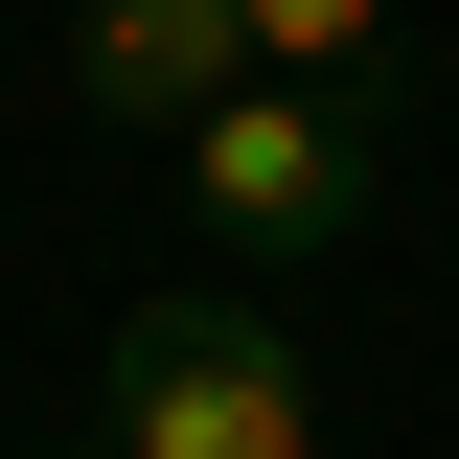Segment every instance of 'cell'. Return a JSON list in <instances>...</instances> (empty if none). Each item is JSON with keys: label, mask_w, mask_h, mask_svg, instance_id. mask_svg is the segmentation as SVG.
<instances>
[{"label": "cell", "mask_w": 459, "mask_h": 459, "mask_svg": "<svg viewBox=\"0 0 459 459\" xmlns=\"http://www.w3.org/2000/svg\"><path fill=\"white\" fill-rule=\"evenodd\" d=\"M115 459H322V368L276 299H138L115 322Z\"/></svg>", "instance_id": "obj_1"}, {"label": "cell", "mask_w": 459, "mask_h": 459, "mask_svg": "<svg viewBox=\"0 0 459 459\" xmlns=\"http://www.w3.org/2000/svg\"><path fill=\"white\" fill-rule=\"evenodd\" d=\"M184 207H207L230 253H344V230H368V92H230L207 138H184Z\"/></svg>", "instance_id": "obj_2"}, {"label": "cell", "mask_w": 459, "mask_h": 459, "mask_svg": "<svg viewBox=\"0 0 459 459\" xmlns=\"http://www.w3.org/2000/svg\"><path fill=\"white\" fill-rule=\"evenodd\" d=\"M69 92H92L115 138H138V115L207 138V115L253 92V0H92V23H69Z\"/></svg>", "instance_id": "obj_3"}, {"label": "cell", "mask_w": 459, "mask_h": 459, "mask_svg": "<svg viewBox=\"0 0 459 459\" xmlns=\"http://www.w3.org/2000/svg\"><path fill=\"white\" fill-rule=\"evenodd\" d=\"M391 47V0H253V92H344Z\"/></svg>", "instance_id": "obj_4"}]
</instances>
